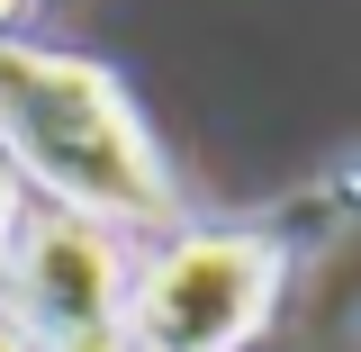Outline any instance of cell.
Instances as JSON below:
<instances>
[{
	"mask_svg": "<svg viewBox=\"0 0 361 352\" xmlns=\"http://www.w3.org/2000/svg\"><path fill=\"white\" fill-rule=\"evenodd\" d=\"M0 163L18 190H37V208L90 217L127 244H154L190 217L172 154L154 145L127 82L73 45L0 37Z\"/></svg>",
	"mask_w": 361,
	"mask_h": 352,
	"instance_id": "obj_1",
	"label": "cell"
},
{
	"mask_svg": "<svg viewBox=\"0 0 361 352\" xmlns=\"http://www.w3.org/2000/svg\"><path fill=\"white\" fill-rule=\"evenodd\" d=\"M127 271L135 244L63 208H27L9 271H0V308L18 316V334L37 352H135L127 334Z\"/></svg>",
	"mask_w": 361,
	"mask_h": 352,
	"instance_id": "obj_2",
	"label": "cell"
},
{
	"mask_svg": "<svg viewBox=\"0 0 361 352\" xmlns=\"http://www.w3.org/2000/svg\"><path fill=\"white\" fill-rule=\"evenodd\" d=\"M18 217H27V190H18V172L0 163V271H9V244H18Z\"/></svg>",
	"mask_w": 361,
	"mask_h": 352,
	"instance_id": "obj_3",
	"label": "cell"
},
{
	"mask_svg": "<svg viewBox=\"0 0 361 352\" xmlns=\"http://www.w3.org/2000/svg\"><path fill=\"white\" fill-rule=\"evenodd\" d=\"M27 18H37V0H0V37H18Z\"/></svg>",
	"mask_w": 361,
	"mask_h": 352,
	"instance_id": "obj_4",
	"label": "cell"
},
{
	"mask_svg": "<svg viewBox=\"0 0 361 352\" xmlns=\"http://www.w3.org/2000/svg\"><path fill=\"white\" fill-rule=\"evenodd\" d=\"M0 352H37L27 334H18V316H9V308H0Z\"/></svg>",
	"mask_w": 361,
	"mask_h": 352,
	"instance_id": "obj_5",
	"label": "cell"
}]
</instances>
